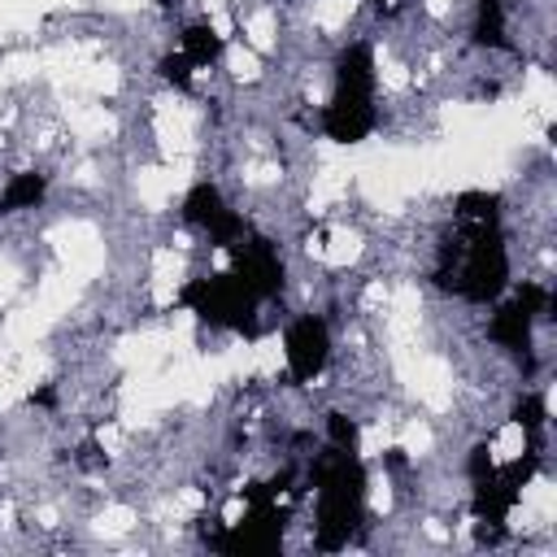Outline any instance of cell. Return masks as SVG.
<instances>
[{
	"label": "cell",
	"mask_w": 557,
	"mask_h": 557,
	"mask_svg": "<svg viewBox=\"0 0 557 557\" xmlns=\"http://www.w3.org/2000/svg\"><path fill=\"white\" fill-rule=\"evenodd\" d=\"M527 448H531V431L522 418H500L487 435V461L492 466H513L527 457Z\"/></svg>",
	"instance_id": "1"
}]
</instances>
